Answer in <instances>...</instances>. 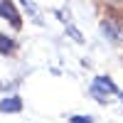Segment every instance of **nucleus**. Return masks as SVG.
<instances>
[{
    "instance_id": "f257e3e1",
    "label": "nucleus",
    "mask_w": 123,
    "mask_h": 123,
    "mask_svg": "<svg viewBox=\"0 0 123 123\" xmlns=\"http://www.w3.org/2000/svg\"><path fill=\"white\" fill-rule=\"evenodd\" d=\"M91 94H94L96 98H101V101H106V94H118V96H123V91L116 89V84H113L111 79L96 76V79H94V86H91Z\"/></svg>"
},
{
    "instance_id": "f03ea898",
    "label": "nucleus",
    "mask_w": 123,
    "mask_h": 123,
    "mask_svg": "<svg viewBox=\"0 0 123 123\" xmlns=\"http://www.w3.org/2000/svg\"><path fill=\"white\" fill-rule=\"evenodd\" d=\"M20 111H22V101H20V96L0 98V113H20Z\"/></svg>"
},
{
    "instance_id": "7ed1b4c3",
    "label": "nucleus",
    "mask_w": 123,
    "mask_h": 123,
    "mask_svg": "<svg viewBox=\"0 0 123 123\" xmlns=\"http://www.w3.org/2000/svg\"><path fill=\"white\" fill-rule=\"evenodd\" d=\"M0 15H3L10 25H15V27H20V17H17V10L12 7V3L10 0H0Z\"/></svg>"
},
{
    "instance_id": "20e7f679",
    "label": "nucleus",
    "mask_w": 123,
    "mask_h": 123,
    "mask_svg": "<svg viewBox=\"0 0 123 123\" xmlns=\"http://www.w3.org/2000/svg\"><path fill=\"white\" fill-rule=\"evenodd\" d=\"M101 30H104V32H106V37L111 39V42H121V30L113 25V22H101Z\"/></svg>"
},
{
    "instance_id": "39448f33",
    "label": "nucleus",
    "mask_w": 123,
    "mask_h": 123,
    "mask_svg": "<svg viewBox=\"0 0 123 123\" xmlns=\"http://www.w3.org/2000/svg\"><path fill=\"white\" fill-rule=\"evenodd\" d=\"M15 49V42L10 37H5V35H0V52L3 54H7V52H12Z\"/></svg>"
},
{
    "instance_id": "423d86ee",
    "label": "nucleus",
    "mask_w": 123,
    "mask_h": 123,
    "mask_svg": "<svg viewBox=\"0 0 123 123\" xmlns=\"http://www.w3.org/2000/svg\"><path fill=\"white\" fill-rule=\"evenodd\" d=\"M67 32H69V37L74 39V42H79V44H84V37H81V32H79L76 27H71V25H69V27H67Z\"/></svg>"
},
{
    "instance_id": "0eeeda50",
    "label": "nucleus",
    "mask_w": 123,
    "mask_h": 123,
    "mask_svg": "<svg viewBox=\"0 0 123 123\" xmlns=\"http://www.w3.org/2000/svg\"><path fill=\"white\" fill-rule=\"evenodd\" d=\"M71 123H91L89 116H71Z\"/></svg>"
},
{
    "instance_id": "6e6552de",
    "label": "nucleus",
    "mask_w": 123,
    "mask_h": 123,
    "mask_svg": "<svg viewBox=\"0 0 123 123\" xmlns=\"http://www.w3.org/2000/svg\"><path fill=\"white\" fill-rule=\"evenodd\" d=\"M20 3H22V5H25V7L30 10V12H35V5H32V3H30V0H20Z\"/></svg>"
}]
</instances>
